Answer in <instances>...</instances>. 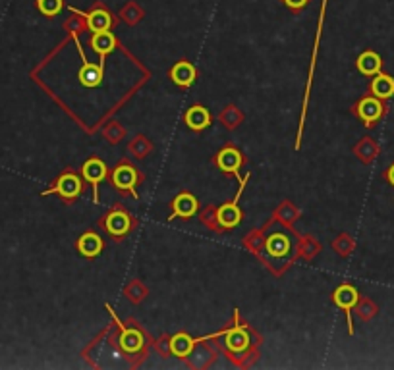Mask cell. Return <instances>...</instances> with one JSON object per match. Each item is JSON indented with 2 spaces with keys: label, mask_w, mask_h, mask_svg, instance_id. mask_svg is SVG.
<instances>
[{
  "label": "cell",
  "mask_w": 394,
  "mask_h": 370,
  "mask_svg": "<svg viewBox=\"0 0 394 370\" xmlns=\"http://www.w3.org/2000/svg\"><path fill=\"white\" fill-rule=\"evenodd\" d=\"M83 191V184H81V179L76 176L74 172H64L61 178L56 179V184L47 189V191H43L41 195L43 197H48V195H61L64 201H74L78 199Z\"/></svg>",
  "instance_id": "obj_3"
},
{
  "label": "cell",
  "mask_w": 394,
  "mask_h": 370,
  "mask_svg": "<svg viewBox=\"0 0 394 370\" xmlns=\"http://www.w3.org/2000/svg\"><path fill=\"white\" fill-rule=\"evenodd\" d=\"M217 336H219V334L205 337H192L190 334H186V332H180V334H174V336L170 337V342H168V351L172 353L174 357L186 359L192 355V351H194L197 342H205V339H211V337Z\"/></svg>",
  "instance_id": "obj_10"
},
{
  "label": "cell",
  "mask_w": 394,
  "mask_h": 370,
  "mask_svg": "<svg viewBox=\"0 0 394 370\" xmlns=\"http://www.w3.org/2000/svg\"><path fill=\"white\" fill-rule=\"evenodd\" d=\"M197 208H199V203L192 193H180L178 197H174L172 212H170L168 220L192 218V216H195Z\"/></svg>",
  "instance_id": "obj_13"
},
{
  "label": "cell",
  "mask_w": 394,
  "mask_h": 370,
  "mask_svg": "<svg viewBox=\"0 0 394 370\" xmlns=\"http://www.w3.org/2000/svg\"><path fill=\"white\" fill-rule=\"evenodd\" d=\"M118 45V41L110 31H99V33L91 35V48L99 54V66L105 68V58L113 53Z\"/></svg>",
  "instance_id": "obj_15"
},
{
  "label": "cell",
  "mask_w": 394,
  "mask_h": 370,
  "mask_svg": "<svg viewBox=\"0 0 394 370\" xmlns=\"http://www.w3.org/2000/svg\"><path fill=\"white\" fill-rule=\"evenodd\" d=\"M64 2L62 0H37V10L47 18H54L62 12Z\"/></svg>",
  "instance_id": "obj_22"
},
{
  "label": "cell",
  "mask_w": 394,
  "mask_h": 370,
  "mask_svg": "<svg viewBox=\"0 0 394 370\" xmlns=\"http://www.w3.org/2000/svg\"><path fill=\"white\" fill-rule=\"evenodd\" d=\"M242 162H244V157H242V152L236 147H224L214 157V164L219 166V170H222L224 174H234L238 181L244 179L240 176V172H238L242 168Z\"/></svg>",
  "instance_id": "obj_11"
},
{
  "label": "cell",
  "mask_w": 394,
  "mask_h": 370,
  "mask_svg": "<svg viewBox=\"0 0 394 370\" xmlns=\"http://www.w3.org/2000/svg\"><path fill=\"white\" fill-rule=\"evenodd\" d=\"M354 114L361 120L363 126L373 127L387 114V105H385V100L377 99L373 95H368V97H363L356 102Z\"/></svg>",
  "instance_id": "obj_1"
},
{
  "label": "cell",
  "mask_w": 394,
  "mask_h": 370,
  "mask_svg": "<svg viewBox=\"0 0 394 370\" xmlns=\"http://www.w3.org/2000/svg\"><path fill=\"white\" fill-rule=\"evenodd\" d=\"M369 95H373L377 99L388 100L394 97V78L390 73L379 72L373 75V80L369 83Z\"/></svg>",
  "instance_id": "obj_17"
},
{
  "label": "cell",
  "mask_w": 394,
  "mask_h": 370,
  "mask_svg": "<svg viewBox=\"0 0 394 370\" xmlns=\"http://www.w3.org/2000/svg\"><path fill=\"white\" fill-rule=\"evenodd\" d=\"M333 303L346 312L348 334L354 336V322H352V309L360 303V291L352 284H341L333 291Z\"/></svg>",
  "instance_id": "obj_2"
},
{
  "label": "cell",
  "mask_w": 394,
  "mask_h": 370,
  "mask_svg": "<svg viewBox=\"0 0 394 370\" xmlns=\"http://www.w3.org/2000/svg\"><path fill=\"white\" fill-rule=\"evenodd\" d=\"M70 10H72L74 14H78V16H81V18H85L87 29H89L91 33H99V31H110V27H113V23H114L110 12H108L107 8H103V6H97L89 14L81 12V10H78V8H74V6H70Z\"/></svg>",
  "instance_id": "obj_7"
},
{
  "label": "cell",
  "mask_w": 394,
  "mask_h": 370,
  "mask_svg": "<svg viewBox=\"0 0 394 370\" xmlns=\"http://www.w3.org/2000/svg\"><path fill=\"white\" fill-rule=\"evenodd\" d=\"M74 43L78 46V53L81 56V64L83 66L80 68V72H78V78H80V83L83 87H97L100 85V81H103V73H105V68L103 66H93V64H89L85 58V54H83V48L80 45V39H78V35L74 33Z\"/></svg>",
  "instance_id": "obj_9"
},
{
  "label": "cell",
  "mask_w": 394,
  "mask_h": 370,
  "mask_svg": "<svg viewBox=\"0 0 394 370\" xmlns=\"http://www.w3.org/2000/svg\"><path fill=\"white\" fill-rule=\"evenodd\" d=\"M105 228L113 236V238H124L128 236V231L132 230V216L122 208L108 212L105 218Z\"/></svg>",
  "instance_id": "obj_12"
},
{
  "label": "cell",
  "mask_w": 394,
  "mask_h": 370,
  "mask_svg": "<svg viewBox=\"0 0 394 370\" xmlns=\"http://www.w3.org/2000/svg\"><path fill=\"white\" fill-rule=\"evenodd\" d=\"M184 122H186V126L190 130H194V132H203V130H207L211 124H213V116L209 112L205 106H192L190 110L184 116Z\"/></svg>",
  "instance_id": "obj_18"
},
{
  "label": "cell",
  "mask_w": 394,
  "mask_h": 370,
  "mask_svg": "<svg viewBox=\"0 0 394 370\" xmlns=\"http://www.w3.org/2000/svg\"><path fill=\"white\" fill-rule=\"evenodd\" d=\"M385 179H387V184L394 189V162L385 170Z\"/></svg>",
  "instance_id": "obj_24"
},
{
  "label": "cell",
  "mask_w": 394,
  "mask_h": 370,
  "mask_svg": "<svg viewBox=\"0 0 394 370\" xmlns=\"http://www.w3.org/2000/svg\"><path fill=\"white\" fill-rule=\"evenodd\" d=\"M170 80L176 83L182 89H186L197 80V70L192 62H186V60H180L176 62L172 68H170Z\"/></svg>",
  "instance_id": "obj_16"
},
{
  "label": "cell",
  "mask_w": 394,
  "mask_h": 370,
  "mask_svg": "<svg viewBox=\"0 0 394 370\" xmlns=\"http://www.w3.org/2000/svg\"><path fill=\"white\" fill-rule=\"evenodd\" d=\"M76 247H78L81 257L95 258L99 257L100 251H103V239H100L97 233H93V231H85V233L78 239Z\"/></svg>",
  "instance_id": "obj_20"
},
{
  "label": "cell",
  "mask_w": 394,
  "mask_h": 370,
  "mask_svg": "<svg viewBox=\"0 0 394 370\" xmlns=\"http://www.w3.org/2000/svg\"><path fill=\"white\" fill-rule=\"evenodd\" d=\"M234 326L230 330L224 332V344L227 349L234 355H240L244 351H247L249 344H252V337L247 334V330L240 324V312H234Z\"/></svg>",
  "instance_id": "obj_6"
},
{
  "label": "cell",
  "mask_w": 394,
  "mask_h": 370,
  "mask_svg": "<svg viewBox=\"0 0 394 370\" xmlns=\"http://www.w3.org/2000/svg\"><path fill=\"white\" fill-rule=\"evenodd\" d=\"M281 2L292 12H300L301 8H306L309 4V0H281Z\"/></svg>",
  "instance_id": "obj_23"
},
{
  "label": "cell",
  "mask_w": 394,
  "mask_h": 370,
  "mask_svg": "<svg viewBox=\"0 0 394 370\" xmlns=\"http://www.w3.org/2000/svg\"><path fill=\"white\" fill-rule=\"evenodd\" d=\"M247 179H249V174H246V178L240 181V191L236 193L234 201L222 205L221 208L217 211V222H219V226L224 228V230H232V228H236V226L242 222V211L240 206H238V203H240V197L242 193H244V187H246Z\"/></svg>",
  "instance_id": "obj_5"
},
{
  "label": "cell",
  "mask_w": 394,
  "mask_h": 370,
  "mask_svg": "<svg viewBox=\"0 0 394 370\" xmlns=\"http://www.w3.org/2000/svg\"><path fill=\"white\" fill-rule=\"evenodd\" d=\"M356 68L361 75L373 78L379 72H383V58L375 51H363L356 60Z\"/></svg>",
  "instance_id": "obj_19"
},
{
  "label": "cell",
  "mask_w": 394,
  "mask_h": 370,
  "mask_svg": "<svg viewBox=\"0 0 394 370\" xmlns=\"http://www.w3.org/2000/svg\"><path fill=\"white\" fill-rule=\"evenodd\" d=\"M138 172H135L132 166L122 164L118 166L113 172V184L114 187H118L120 191H130L138 199V191H135V185H138Z\"/></svg>",
  "instance_id": "obj_14"
},
{
  "label": "cell",
  "mask_w": 394,
  "mask_h": 370,
  "mask_svg": "<svg viewBox=\"0 0 394 370\" xmlns=\"http://www.w3.org/2000/svg\"><path fill=\"white\" fill-rule=\"evenodd\" d=\"M265 249H267V253L271 257L282 258L286 257L288 251H290V241H288L286 236H282V233H273V236L267 239Z\"/></svg>",
  "instance_id": "obj_21"
},
{
  "label": "cell",
  "mask_w": 394,
  "mask_h": 370,
  "mask_svg": "<svg viewBox=\"0 0 394 370\" xmlns=\"http://www.w3.org/2000/svg\"><path fill=\"white\" fill-rule=\"evenodd\" d=\"M107 164L99 159H89L81 166V176H83L87 184H91V189H93V203H99L97 189H99L100 181L107 178Z\"/></svg>",
  "instance_id": "obj_8"
},
{
  "label": "cell",
  "mask_w": 394,
  "mask_h": 370,
  "mask_svg": "<svg viewBox=\"0 0 394 370\" xmlns=\"http://www.w3.org/2000/svg\"><path fill=\"white\" fill-rule=\"evenodd\" d=\"M107 311L110 312V317L114 318V322L116 326L120 328V349L128 355H135V353H140L143 349V345H145V337L141 334L138 328H128L124 324L120 322V318L116 317V312L113 311V307L107 305Z\"/></svg>",
  "instance_id": "obj_4"
}]
</instances>
